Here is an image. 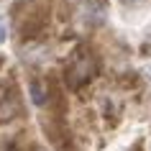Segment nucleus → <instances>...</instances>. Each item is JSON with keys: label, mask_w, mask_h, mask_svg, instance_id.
<instances>
[{"label": "nucleus", "mask_w": 151, "mask_h": 151, "mask_svg": "<svg viewBox=\"0 0 151 151\" xmlns=\"http://www.w3.org/2000/svg\"><path fill=\"white\" fill-rule=\"evenodd\" d=\"M95 74H97V59L90 54V51H77V54L72 56L67 72H64V80H67V85H69L72 90H80L82 85H87Z\"/></svg>", "instance_id": "f257e3e1"}, {"label": "nucleus", "mask_w": 151, "mask_h": 151, "mask_svg": "<svg viewBox=\"0 0 151 151\" xmlns=\"http://www.w3.org/2000/svg\"><path fill=\"white\" fill-rule=\"evenodd\" d=\"M46 23H49V8L46 5H33V8L21 18L18 28H21V36H23V39H36V36L46 28Z\"/></svg>", "instance_id": "f03ea898"}, {"label": "nucleus", "mask_w": 151, "mask_h": 151, "mask_svg": "<svg viewBox=\"0 0 151 151\" xmlns=\"http://www.w3.org/2000/svg\"><path fill=\"white\" fill-rule=\"evenodd\" d=\"M105 13H108V3L105 0H90L82 8V18H85L87 26H100L105 21Z\"/></svg>", "instance_id": "7ed1b4c3"}, {"label": "nucleus", "mask_w": 151, "mask_h": 151, "mask_svg": "<svg viewBox=\"0 0 151 151\" xmlns=\"http://www.w3.org/2000/svg\"><path fill=\"white\" fill-rule=\"evenodd\" d=\"M21 115V100L18 95L8 92V95H0V123H8V120Z\"/></svg>", "instance_id": "20e7f679"}, {"label": "nucleus", "mask_w": 151, "mask_h": 151, "mask_svg": "<svg viewBox=\"0 0 151 151\" xmlns=\"http://www.w3.org/2000/svg\"><path fill=\"white\" fill-rule=\"evenodd\" d=\"M28 95H31L33 105L44 108V105H46V97H49V85L41 82V80H31L28 82Z\"/></svg>", "instance_id": "39448f33"}, {"label": "nucleus", "mask_w": 151, "mask_h": 151, "mask_svg": "<svg viewBox=\"0 0 151 151\" xmlns=\"http://www.w3.org/2000/svg\"><path fill=\"white\" fill-rule=\"evenodd\" d=\"M5 39H8V23H5V21L0 18V44H3Z\"/></svg>", "instance_id": "423d86ee"}, {"label": "nucleus", "mask_w": 151, "mask_h": 151, "mask_svg": "<svg viewBox=\"0 0 151 151\" xmlns=\"http://www.w3.org/2000/svg\"><path fill=\"white\" fill-rule=\"evenodd\" d=\"M143 0H123V5H128V8H133V5H141Z\"/></svg>", "instance_id": "0eeeda50"}, {"label": "nucleus", "mask_w": 151, "mask_h": 151, "mask_svg": "<svg viewBox=\"0 0 151 151\" xmlns=\"http://www.w3.org/2000/svg\"><path fill=\"white\" fill-rule=\"evenodd\" d=\"M33 151H46V149H41V146H39V149H33Z\"/></svg>", "instance_id": "6e6552de"}, {"label": "nucleus", "mask_w": 151, "mask_h": 151, "mask_svg": "<svg viewBox=\"0 0 151 151\" xmlns=\"http://www.w3.org/2000/svg\"><path fill=\"white\" fill-rule=\"evenodd\" d=\"M149 77H151V69H149Z\"/></svg>", "instance_id": "1a4fd4ad"}]
</instances>
